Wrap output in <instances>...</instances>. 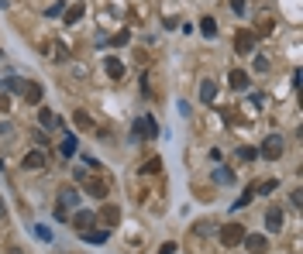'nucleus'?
<instances>
[{
    "label": "nucleus",
    "instance_id": "16",
    "mask_svg": "<svg viewBox=\"0 0 303 254\" xmlns=\"http://www.w3.org/2000/svg\"><path fill=\"white\" fill-rule=\"evenodd\" d=\"M200 35L203 38H217V21H214V17H200Z\"/></svg>",
    "mask_w": 303,
    "mask_h": 254
},
{
    "label": "nucleus",
    "instance_id": "34",
    "mask_svg": "<svg viewBox=\"0 0 303 254\" xmlns=\"http://www.w3.org/2000/svg\"><path fill=\"white\" fill-rule=\"evenodd\" d=\"M231 7H234V14H245V0H231Z\"/></svg>",
    "mask_w": 303,
    "mask_h": 254
},
{
    "label": "nucleus",
    "instance_id": "32",
    "mask_svg": "<svg viewBox=\"0 0 303 254\" xmlns=\"http://www.w3.org/2000/svg\"><path fill=\"white\" fill-rule=\"evenodd\" d=\"M35 237H38V241H52V234H48V227H35Z\"/></svg>",
    "mask_w": 303,
    "mask_h": 254
},
{
    "label": "nucleus",
    "instance_id": "26",
    "mask_svg": "<svg viewBox=\"0 0 303 254\" xmlns=\"http://www.w3.org/2000/svg\"><path fill=\"white\" fill-rule=\"evenodd\" d=\"M276 185H279V182H276V179H266V182H258V185H255V193H262V196H269V193H272Z\"/></svg>",
    "mask_w": 303,
    "mask_h": 254
},
{
    "label": "nucleus",
    "instance_id": "1",
    "mask_svg": "<svg viewBox=\"0 0 303 254\" xmlns=\"http://www.w3.org/2000/svg\"><path fill=\"white\" fill-rule=\"evenodd\" d=\"M245 234H248L245 227L231 220V223H224V227H221V244H224V247H238V244L245 241Z\"/></svg>",
    "mask_w": 303,
    "mask_h": 254
},
{
    "label": "nucleus",
    "instance_id": "36",
    "mask_svg": "<svg viewBox=\"0 0 303 254\" xmlns=\"http://www.w3.org/2000/svg\"><path fill=\"white\" fill-rule=\"evenodd\" d=\"M7 4H11V0H0V7H7Z\"/></svg>",
    "mask_w": 303,
    "mask_h": 254
},
{
    "label": "nucleus",
    "instance_id": "30",
    "mask_svg": "<svg viewBox=\"0 0 303 254\" xmlns=\"http://www.w3.org/2000/svg\"><path fill=\"white\" fill-rule=\"evenodd\" d=\"M62 11H66V7H62V0H59V4H52V7H48V17H59V14H62Z\"/></svg>",
    "mask_w": 303,
    "mask_h": 254
},
{
    "label": "nucleus",
    "instance_id": "3",
    "mask_svg": "<svg viewBox=\"0 0 303 254\" xmlns=\"http://www.w3.org/2000/svg\"><path fill=\"white\" fill-rule=\"evenodd\" d=\"M131 131H135V138H138V141H141V138H145V141L159 138V127H155V120H152V117H138Z\"/></svg>",
    "mask_w": 303,
    "mask_h": 254
},
{
    "label": "nucleus",
    "instance_id": "12",
    "mask_svg": "<svg viewBox=\"0 0 303 254\" xmlns=\"http://www.w3.org/2000/svg\"><path fill=\"white\" fill-rule=\"evenodd\" d=\"M104 69H107V76H110V79H121V76H124V62H121L117 55H107Z\"/></svg>",
    "mask_w": 303,
    "mask_h": 254
},
{
    "label": "nucleus",
    "instance_id": "27",
    "mask_svg": "<svg viewBox=\"0 0 303 254\" xmlns=\"http://www.w3.org/2000/svg\"><path fill=\"white\" fill-rule=\"evenodd\" d=\"M31 138H35V144H38V148H45V144H48V134H45V127H38V131L31 134Z\"/></svg>",
    "mask_w": 303,
    "mask_h": 254
},
{
    "label": "nucleus",
    "instance_id": "6",
    "mask_svg": "<svg viewBox=\"0 0 303 254\" xmlns=\"http://www.w3.org/2000/svg\"><path fill=\"white\" fill-rule=\"evenodd\" d=\"M83 185H86V196H93V199H107V193H110L104 179H93V175H86Z\"/></svg>",
    "mask_w": 303,
    "mask_h": 254
},
{
    "label": "nucleus",
    "instance_id": "29",
    "mask_svg": "<svg viewBox=\"0 0 303 254\" xmlns=\"http://www.w3.org/2000/svg\"><path fill=\"white\" fill-rule=\"evenodd\" d=\"M217 182H234V172L231 168H217Z\"/></svg>",
    "mask_w": 303,
    "mask_h": 254
},
{
    "label": "nucleus",
    "instance_id": "11",
    "mask_svg": "<svg viewBox=\"0 0 303 254\" xmlns=\"http://www.w3.org/2000/svg\"><path fill=\"white\" fill-rule=\"evenodd\" d=\"M24 100L28 103H42V96H45V90H42V82H24Z\"/></svg>",
    "mask_w": 303,
    "mask_h": 254
},
{
    "label": "nucleus",
    "instance_id": "15",
    "mask_svg": "<svg viewBox=\"0 0 303 254\" xmlns=\"http://www.w3.org/2000/svg\"><path fill=\"white\" fill-rule=\"evenodd\" d=\"M228 79H231L234 90H248V72H245V69H231V76H228Z\"/></svg>",
    "mask_w": 303,
    "mask_h": 254
},
{
    "label": "nucleus",
    "instance_id": "18",
    "mask_svg": "<svg viewBox=\"0 0 303 254\" xmlns=\"http://www.w3.org/2000/svg\"><path fill=\"white\" fill-rule=\"evenodd\" d=\"M24 82H28V79H21V76H7V79H4V90H7V93H21Z\"/></svg>",
    "mask_w": 303,
    "mask_h": 254
},
{
    "label": "nucleus",
    "instance_id": "24",
    "mask_svg": "<svg viewBox=\"0 0 303 254\" xmlns=\"http://www.w3.org/2000/svg\"><path fill=\"white\" fill-rule=\"evenodd\" d=\"M141 172H148V175H155V172H162V158H148V162L141 165Z\"/></svg>",
    "mask_w": 303,
    "mask_h": 254
},
{
    "label": "nucleus",
    "instance_id": "13",
    "mask_svg": "<svg viewBox=\"0 0 303 254\" xmlns=\"http://www.w3.org/2000/svg\"><path fill=\"white\" fill-rule=\"evenodd\" d=\"M38 124H42V127H66L55 114H52V110H48V107H42V110H38Z\"/></svg>",
    "mask_w": 303,
    "mask_h": 254
},
{
    "label": "nucleus",
    "instance_id": "7",
    "mask_svg": "<svg viewBox=\"0 0 303 254\" xmlns=\"http://www.w3.org/2000/svg\"><path fill=\"white\" fill-rule=\"evenodd\" d=\"M69 223H72L80 234H83V230H93V227H97V213H90V209H80V213H76Z\"/></svg>",
    "mask_w": 303,
    "mask_h": 254
},
{
    "label": "nucleus",
    "instance_id": "35",
    "mask_svg": "<svg viewBox=\"0 0 303 254\" xmlns=\"http://www.w3.org/2000/svg\"><path fill=\"white\" fill-rule=\"evenodd\" d=\"M159 254H176V244H173V241H169V244H162V251H159Z\"/></svg>",
    "mask_w": 303,
    "mask_h": 254
},
{
    "label": "nucleus",
    "instance_id": "25",
    "mask_svg": "<svg viewBox=\"0 0 303 254\" xmlns=\"http://www.w3.org/2000/svg\"><path fill=\"white\" fill-rule=\"evenodd\" d=\"M76 127H80V131H90V127H93V120H90V114H86V110H80V114H76Z\"/></svg>",
    "mask_w": 303,
    "mask_h": 254
},
{
    "label": "nucleus",
    "instance_id": "8",
    "mask_svg": "<svg viewBox=\"0 0 303 254\" xmlns=\"http://www.w3.org/2000/svg\"><path fill=\"white\" fill-rule=\"evenodd\" d=\"M282 223H286V213H282V206H269L266 213V230H282Z\"/></svg>",
    "mask_w": 303,
    "mask_h": 254
},
{
    "label": "nucleus",
    "instance_id": "23",
    "mask_svg": "<svg viewBox=\"0 0 303 254\" xmlns=\"http://www.w3.org/2000/svg\"><path fill=\"white\" fill-rule=\"evenodd\" d=\"M238 158H241V162H255V158H258V148L245 144V148H238Z\"/></svg>",
    "mask_w": 303,
    "mask_h": 254
},
{
    "label": "nucleus",
    "instance_id": "21",
    "mask_svg": "<svg viewBox=\"0 0 303 254\" xmlns=\"http://www.w3.org/2000/svg\"><path fill=\"white\" fill-rule=\"evenodd\" d=\"M62 155H66V158L76 155V134H66V138H62Z\"/></svg>",
    "mask_w": 303,
    "mask_h": 254
},
{
    "label": "nucleus",
    "instance_id": "28",
    "mask_svg": "<svg viewBox=\"0 0 303 254\" xmlns=\"http://www.w3.org/2000/svg\"><path fill=\"white\" fill-rule=\"evenodd\" d=\"M52 213H55L59 223H69V209H66V206H59V203H55V209H52Z\"/></svg>",
    "mask_w": 303,
    "mask_h": 254
},
{
    "label": "nucleus",
    "instance_id": "4",
    "mask_svg": "<svg viewBox=\"0 0 303 254\" xmlns=\"http://www.w3.org/2000/svg\"><path fill=\"white\" fill-rule=\"evenodd\" d=\"M258 155H262L266 162H279V155H282V138H279V134H269Z\"/></svg>",
    "mask_w": 303,
    "mask_h": 254
},
{
    "label": "nucleus",
    "instance_id": "2",
    "mask_svg": "<svg viewBox=\"0 0 303 254\" xmlns=\"http://www.w3.org/2000/svg\"><path fill=\"white\" fill-rule=\"evenodd\" d=\"M252 48H255V31H252V28H241V31L234 35V52H238V55H252Z\"/></svg>",
    "mask_w": 303,
    "mask_h": 254
},
{
    "label": "nucleus",
    "instance_id": "22",
    "mask_svg": "<svg viewBox=\"0 0 303 254\" xmlns=\"http://www.w3.org/2000/svg\"><path fill=\"white\" fill-rule=\"evenodd\" d=\"M252 199H255V185H248L245 193H241V196H238V203H234V209H241V206H248V203H252Z\"/></svg>",
    "mask_w": 303,
    "mask_h": 254
},
{
    "label": "nucleus",
    "instance_id": "17",
    "mask_svg": "<svg viewBox=\"0 0 303 254\" xmlns=\"http://www.w3.org/2000/svg\"><path fill=\"white\" fill-rule=\"evenodd\" d=\"M97 220H104V223H110V227H117V220H121V209L117 206H104V213H100V217Z\"/></svg>",
    "mask_w": 303,
    "mask_h": 254
},
{
    "label": "nucleus",
    "instance_id": "10",
    "mask_svg": "<svg viewBox=\"0 0 303 254\" xmlns=\"http://www.w3.org/2000/svg\"><path fill=\"white\" fill-rule=\"evenodd\" d=\"M55 203H59V206H66V209H72V206H80V193H76L72 185H66V189H59Z\"/></svg>",
    "mask_w": 303,
    "mask_h": 254
},
{
    "label": "nucleus",
    "instance_id": "5",
    "mask_svg": "<svg viewBox=\"0 0 303 254\" xmlns=\"http://www.w3.org/2000/svg\"><path fill=\"white\" fill-rule=\"evenodd\" d=\"M241 244H245L248 254H266L269 251V237H266V234H245V241H241Z\"/></svg>",
    "mask_w": 303,
    "mask_h": 254
},
{
    "label": "nucleus",
    "instance_id": "33",
    "mask_svg": "<svg viewBox=\"0 0 303 254\" xmlns=\"http://www.w3.org/2000/svg\"><path fill=\"white\" fill-rule=\"evenodd\" d=\"M0 110H11V96L7 93H0Z\"/></svg>",
    "mask_w": 303,
    "mask_h": 254
},
{
    "label": "nucleus",
    "instance_id": "9",
    "mask_svg": "<svg viewBox=\"0 0 303 254\" xmlns=\"http://www.w3.org/2000/svg\"><path fill=\"white\" fill-rule=\"evenodd\" d=\"M24 168H28V172H38V168H45V151H42V148L28 151V155H24Z\"/></svg>",
    "mask_w": 303,
    "mask_h": 254
},
{
    "label": "nucleus",
    "instance_id": "31",
    "mask_svg": "<svg viewBox=\"0 0 303 254\" xmlns=\"http://www.w3.org/2000/svg\"><path fill=\"white\" fill-rule=\"evenodd\" d=\"M128 41H131L128 31H117V35H114V45H128Z\"/></svg>",
    "mask_w": 303,
    "mask_h": 254
},
{
    "label": "nucleus",
    "instance_id": "20",
    "mask_svg": "<svg viewBox=\"0 0 303 254\" xmlns=\"http://www.w3.org/2000/svg\"><path fill=\"white\" fill-rule=\"evenodd\" d=\"M83 241H90V244H104L107 241V230H83Z\"/></svg>",
    "mask_w": 303,
    "mask_h": 254
},
{
    "label": "nucleus",
    "instance_id": "19",
    "mask_svg": "<svg viewBox=\"0 0 303 254\" xmlns=\"http://www.w3.org/2000/svg\"><path fill=\"white\" fill-rule=\"evenodd\" d=\"M83 11H86V4H72L69 11H66V24H76L83 17Z\"/></svg>",
    "mask_w": 303,
    "mask_h": 254
},
{
    "label": "nucleus",
    "instance_id": "14",
    "mask_svg": "<svg viewBox=\"0 0 303 254\" xmlns=\"http://www.w3.org/2000/svg\"><path fill=\"white\" fill-rule=\"evenodd\" d=\"M214 96H217V82L203 79V86H200V100H203V103H214Z\"/></svg>",
    "mask_w": 303,
    "mask_h": 254
}]
</instances>
